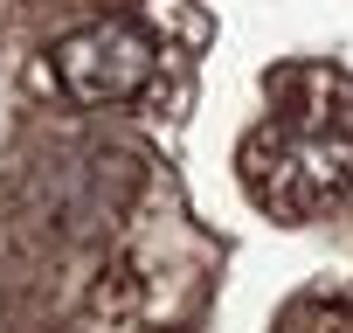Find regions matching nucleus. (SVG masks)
<instances>
[{"label":"nucleus","mask_w":353,"mask_h":333,"mask_svg":"<svg viewBox=\"0 0 353 333\" xmlns=\"http://www.w3.org/2000/svg\"><path fill=\"white\" fill-rule=\"evenodd\" d=\"M49 63L77 104H125L152 84V42L132 21H83L49 49Z\"/></svg>","instance_id":"1"}]
</instances>
